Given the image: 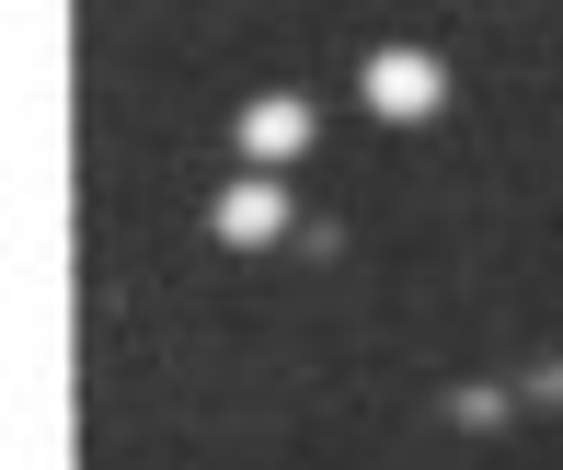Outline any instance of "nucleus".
I'll return each instance as SVG.
<instances>
[{
	"mask_svg": "<svg viewBox=\"0 0 563 470\" xmlns=\"http://www.w3.org/2000/svg\"><path fill=\"white\" fill-rule=\"evenodd\" d=\"M219 242H230V253L288 242V184H276V172H242V184L219 195Z\"/></svg>",
	"mask_w": 563,
	"mask_h": 470,
	"instance_id": "f03ea898",
	"label": "nucleus"
},
{
	"mask_svg": "<svg viewBox=\"0 0 563 470\" xmlns=\"http://www.w3.org/2000/svg\"><path fill=\"white\" fill-rule=\"evenodd\" d=\"M356 92H368V115H379V126H426V115L449 103V69L426 58V46H379V58L356 69Z\"/></svg>",
	"mask_w": 563,
	"mask_h": 470,
	"instance_id": "f257e3e1",
	"label": "nucleus"
},
{
	"mask_svg": "<svg viewBox=\"0 0 563 470\" xmlns=\"http://www.w3.org/2000/svg\"><path fill=\"white\" fill-rule=\"evenodd\" d=\"M242 149H253V161H299V149H311V103H299V92H253V115H242Z\"/></svg>",
	"mask_w": 563,
	"mask_h": 470,
	"instance_id": "7ed1b4c3",
	"label": "nucleus"
}]
</instances>
